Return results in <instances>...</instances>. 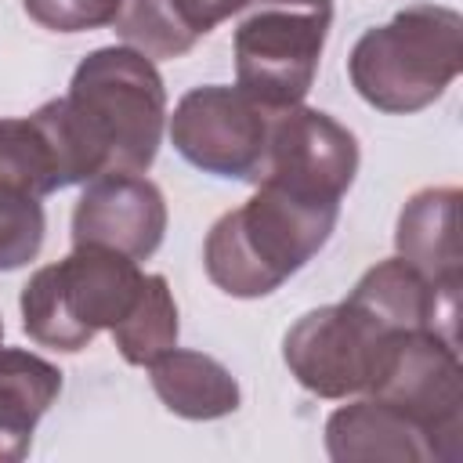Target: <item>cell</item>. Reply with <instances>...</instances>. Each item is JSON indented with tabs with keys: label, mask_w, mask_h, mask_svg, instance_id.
Wrapping results in <instances>:
<instances>
[{
	"label": "cell",
	"mask_w": 463,
	"mask_h": 463,
	"mask_svg": "<svg viewBox=\"0 0 463 463\" xmlns=\"http://www.w3.org/2000/svg\"><path fill=\"white\" fill-rule=\"evenodd\" d=\"M463 69V14L412 4L387 25L365 29L347 58L358 98L380 112L409 116L434 105Z\"/></svg>",
	"instance_id": "obj_3"
},
{
	"label": "cell",
	"mask_w": 463,
	"mask_h": 463,
	"mask_svg": "<svg viewBox=\"0 0 463 463\" xmlns=\"http://www.w3.org/2000/svg\"><path fill=\"white\" fill-rule=\"evenodd\" d=\"M336 217L340 203L257 181V192L242 206L213 221L203 242V268L228 297H268L329 242Z\"/></svg>",
	"instance_id": "obj_2"
},
{
	"label": "cell",
	"mask_w": 463,
	"mask_h": 463,
	"mask_svg": "<svg viewBox=\"0 0 463 463\" xmlns=\"http://www.w3.org/2000/svg\"><path fill=\"white\" fill-rule=\"evenodd\" d=\"M166 235V199L145 174H98L72 206V246L148 260Z\"/></svg>",
	"instance_id": "obj_10"
},
{
	"label": "cell",
	"mask_w": 463,
	"mask_h": 463,
	"mask_svg": "<svg viewBox=\"0 0 463 463\" xmlns=\"http://www.w3.org/2000/svg\"><path fill=\"white\" fill-rule=\"evenodd\" d=\"M109 333H112L116 351L130 365H152L159 354L177 347L181 322H177V300L170 293V282L156 271H145V282H141L134 307Z\"/></svg>",
	"instance_id": "obj_15"
},
{
	"label": "cell",
	"mask_w": 463,
	"mask_h": 463,
	"mask_svg": "<svg viewBox=\"0 0 463 463\" xmlns=\"http://www.w3.org/2000/svg\"><path fill=\"white\" fill-rule=\"evenodd\" d=\"M271 112L228 83L192 87L170 116V141L195 170L232 181L260 177Z\"/></svg>",
	"instance_id": "obj_7"
},
{
	"label": "cell",
	"mask_w": 463,
	"mask_h": 463,
	"mask_svg": "<svg viewBox=\"0 0 463 463\" xmlns=\"http://www.w3.org/2000/svg\"><path fill=\"white\" fill-rule=\"evenodd\" d=\"M61 394V373L47 358L0 344V463H18L40 416Z\"/></svg>",
	"instance_id": "obj_13"
},
{
	"label": "cell",
	"mask_w": 463,
	"mask_h": 463,
	"mask_svg": "<svg viewBox=\"0 0 463 463\" xmlns=\"http://www.w3.org/2000/svg\"><path fill=\"white\" fill-rule=\"evenodd\" d=\"M409 412L434 441L441 463L463 456V365L459 347L430 329L398 333L373 373L369 391Z\"/></svg>",
	"instance_id": "obj_6"
},
{
	"label": "cell",
	"mask_w": 463,
	"mask_h": 463,
	"mask_svg": "<svg viewBox=\"0 0 463 463\" xmlns=\"http://www.w3.org/2000/svg\"><path fill=\"white\" fill-rule=\"evenodd\" d=\"M326 452L336 463H441L430 434L383 398H358L326 420Z\"/></svg>",
	"instance_id": "obj_11"
},
{
	"label": "cell",
	"mask_w": 463,
	"mask_h": 463,
	"mask_svg": "<svg viewBox=\"0 0 463 463\" xmlns=\"http://www.w3.org/2000/svg\"><path fill=\"white\" fill-rule=\"evenodd\" d=\"M246 4H250V0H170L177 22H181L195 40L206 36L210 29H217L224 18L239 14Z\"/></svg>",
	"instance_id": "obj_20"
},
{
	"label": "cell",
	"mask_w": 463,
	"mask_h": 463,
	"mask_svg": "<svg viewBox=\"0 0 463 463\" xmlns=\"http://www.w3.org/2000/svg\"><path fill=\"white\" fill-rule=\"evenodd\" d=\"M358 174L354 134L322 109L293 105L271 112L268 152L257 181L279 184L286 192L340 203Z\"/></svg>",
	"instance_id": "obj_9"
},
{
	"label": "cell",
	"mask_w": 463,
	"mask_h": 463,
	"mask_svg": "<svg viewBox=\"0 0 463 463\" xmlns=\"http://www.w3.org/2000/svg\"><path fill=\"white\" fill-rule=\"evenodd\" d=\"M0 344H4V318H0Z\"/></svg>",
	"instance_id": "obj_21"
},
{
	"label": "cell",
	"mask_w": 463,
	"mask_h": 463,
	"mask_svg": "<svg viewBox=\"0 0 463 463\" xmlns=\"http://www.w3.org/2000/svg\"><path fill=\"white\" fill-rule=\"evenodd\" d=\"M58 163L33 123V116L4 119L0 116V195H51L58 192Z\"/></svg>",
	"instance_id": "obj_16"
},
{
	"label": "cell",
	"mask_w": 463,
	"mask_h": 463,
	"mask_svg": "<svg viewBox=\"0 0 463 463\" xmlns=\"http://www.w3.org/2000/svg\"><path fill=\"white\" fill-rule=\"evenodd\" d=\"M141 282L137 260L105 246H72L69 257L33 271L22 286V329L40 347L76 354L127 318Z\"/></svg>",
	"instance_id": "obj_4"
},
{
	"label": "cell",
	"mask_w": 463,
	"mask_h": 463,
	"mask_svg": "<svg viewBox=\"0 0 463 463\" xmlns=\"http://www.w3.org/2000/svg\"><path fill=\"white\" fill-rule=\"evenodd\" d=\"M25 14L51 33H87L116 22L119 0H22Z\"/></svg>",
	"instance_id": "obj_19"
},
{
	"label": "cell",
	"mask_w": 463,
	"mask_h": 463,
	"mask_svg": "<svg viewBox=\"0 0 463 463\" xmlns=\"http://www.w3.org/2000/svg\"><path fill=\"white\" fill-rule=\"evenodd\" d=\"M61 188L98 174H145L166 127V87L156 61L134 47L90 51L61 98L33 112Z\"/></svg>",
	"instance_id": "obj_1"
},
{
	"label": "cell",
	"mask_w": 463,
	"mask_h": 463,
	"mask_svg": "<svg viewBox=\"0 0 463 463\" xmlns=\"http://www.w3.org/2000/svg\"><path fill=\"white\" fill-rule=\"evenodd\" d=\"M459 188H420L394 224V250L434 286H459Z\"/></svg>",
	"instance_id": "obj_12"
},
{
	"label": "cell",
	"mask_w": 463,
	"mask_h": 463,
	"mask_svg": "<svg viewBox=\"0 0 463 463\" xmlns=\"http://www.w3.org/2000/svg\"><path fill=\"white\" fill-rule=\"evenodd\" d=\"M394 336L398 333L376 329L358 307L340 300L300 315L282 340V358L304 391L347 398L369 391L380 354Z\"/></svg>",
	"instance_id": "obj_8"
},
{
	"label": "cell",
	"mask_w": 463,
	"mask_h": 463,
	"mask_svg": "<svg viewBox=\"0 0 463 463\" xmlns=\"http://www.w3.org/2000/svg\"><path fill=\"white\" fill-rule=\"evenodd\" d=\"M235 29V87L260 109L304 105L333 25V0H250Z\"/></svg>",
	"instance_id": "obj_5"
},
{
	"label": "cell",
	"mask_w": 463,
	"mask_h": 463,
	"mask_svg": "<svg viewBox=\"0 0 463 463\" xmlns=\"http://www.w3.org/2000/svg\"><path fill=\"white\" fill-rule=\"evenodd\" d=\"M116 36L148 58H181L195 47V36L177 22L170 0H119Z\"/></svg>",
	"instance_id": "obj_17"
},
{
	"label": "cell",
	"mask_w": 463,
	"mask_h": 463,
	"mask_svg": "<svg viewBox=\"0 0 463 463\" xmlns=\"http://www.w3.org/2000/svg\"><path fill=\"white\" fill-rule=\"evenodd\" d=\"M152 391L166 412L181 420H221L239 409V380L217 358L188 347H170L148 365Z\"/></svg>",
	"instance_id": "obj_14"
},
{
	"label": "cell",
	"mask_w": 463,
	"mask_h": 463,
	"mask_svg": "<svg viewBox=\"0 0 463 463\" xmlns=\"http://www.w3.org/2000/svg\"><path fill=\"white\" fill-rule=\"evenodd\" d=\"M43 203L40 195H0V271L25 268L43 246Z\"/></svg>",
	"instance_id": "obj_18"
}]
</instances>
